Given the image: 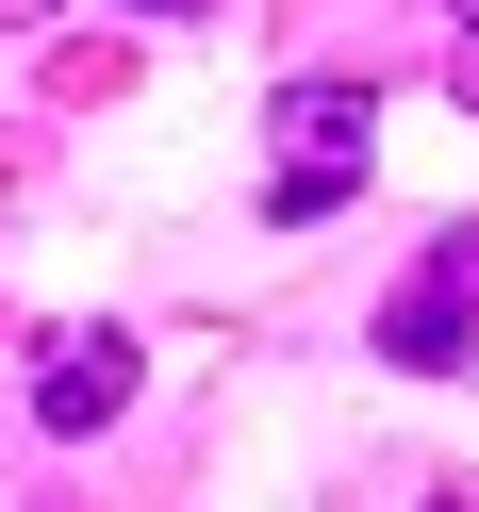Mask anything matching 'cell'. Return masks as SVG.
Returning <instances> with one entry per match:
<instances>
[{"instance_id": "cell-1", "label": "cell", "mask_w": 479, "mask_h": 512, "mask_svg": "<svg viewBox=\"0 0 479 512\" xmlns=\"http://www.w3.org/2000/svg\"><path fill=\"white\" fill-rule=\"evenodd\" d=\"M364 166H380V83H347V67L281 83V149H265V215H281V232L347 215V199H364Z\"/></svg>"}, {"instance_id": "cell-2", "label": "cell", "mask_w": 479, "mask_h": 512, "mask_svg": "<svg viewBox=\"0 0 479 512\" xmlns=\"http://www.w3.org/2000/svg\"><path fill=\"white\" fill-rule=\"evenodd\" d=\"M463 347H479V215H463V232H430V248H413V281L380 298V364L446 380Z\"/></svg>"}, {"instance_id": "cell-3", "label": "cell", "mask_w": 479, "mask_h": 512, "mask_svg": "<svg viewBox=\"0 0 479 512\" xmlns=\"http://www.w3.org/2000/svg\"><path fill=\"white\" fill-rule=\"evenodd\" d=\"M116 413H133V331L50 314L34 331V430H116Z\"/></svg>"}, {"instance_id": "cell-4", "label": "cell", "mask_w": 479, "mask_h": 512, "mask_svg": "<svg viewBox=\"0 0 479 512\" xmlns=\"http://www.w3.org/2000/svg\"><path fill=\"white\" fill-rule=\"evenodd\" d=\"M446 100L479 116V17H463V34H446Z\"/></svg>"}, {"instance_id": "cell-5", "label": "cell", "mask_w": 479, "mask_h": 512, "mask_svg": "<svg viewBox=\"0 0 479 512\" xmlns=\"http://www.w3.org/2000/svg\"><path fill=\"white\" fill-rule=\"evenodd\" d=\"M50 17H67V0H0V34H50Z\"/></svg>"}, {"instance_id": "cell-6", "label": "cell", "mask_w": 479, "mask_h": 512, "mask_svg": "<svg viewBox=\"0 0 479 512\" xmlns=\"http://www.w3.org/2000/svg\"><path fill=\"white\" fill-rule=\"evenodd\" d=\"M133 17H215V0H133Z\"/></svg>"}, {"instance_id": "cell-7", "label": "cell", "mask_w": 479, "mask_h": 512, "mask_svg": "<svg viewBox=\"0 0 479 512\" xmlns=\"http://www.w3.org/2000/svg\"><path fill=\"white\" fill-rule=\"evenodd\" d=\"M463 17H479V0H463Z\"/></svg>"}]
</instances>
